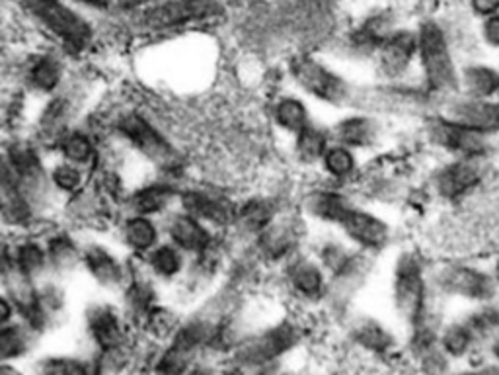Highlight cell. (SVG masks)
Listing matches in <instances>:
<instances>
[{
	"label": "cell",
	"instance_id": "obj_53",
	"mask_svg": "<svg viewBox=\"0 0 499 375\" xmlns=\"http://www.w3.org/2000/svg\"><path fill=\"white\" fill-rule=\"evenodd\" d=\"M78 3H85V4H90V6H110L111 3H115V0H78Z\"/></svg>",
	"mask_w": 499,
	"mask_h": 375
},
{
	"label": "cell",
	"instance_id": "obj_4",
	"mask_svg": "<svg viewBox=\"0 0 499 375\" xmlns=\"http://www.w3.org/2000/svg\"><path fill=\"white\" fill-rule=\"evenodd\" d=\"M429 283L439 295L478 305L490 303L499 295L487 266L460 258H449L429 268Z\"/></svg>",
	"mask_w": 499,
	"mask_h": 375
},
{
	"label": "cell",
	"instance_id": "obj_7",
	"mask_svg": "<svg viewBox=\"0 0 499 375\" xmlns=\"http://www.w3.org/2000/svg\"><path fill=\"white\" fill-rule=\"evenodd\" d=\"M487 170H490V158H445L429 174V188L441 201L459 203L482 188Z\"/></svg>",
	"mask_w": 499,
	"mask_h": 375
},
{
	"label": "cell",
	"instance_id": "obj_41",
	"mask_svg": "<svg viewBox=\"0 0 499 375\" xmlns=\"http://www.w3.org/2000/svg\"><path fill=\"white\" fill-rule=\"evenodd\" d=\"M24 350V335L16 326L0 328V358H14Z\"/></svg>",
	"mask_w": 499,
	"mask_h": 375
},
{
	"label": "cell",
	"instance_id": "obj_22",
	"mask_svg": "<svg viewBox=\"0 0 499 375\" xmlns=\"http://www.w3.org/2000/svg\"><path fill=\"white\" fill-rule=\"evenodd\" d=\"M270 123L275 131H280L285 138L291 139L293 135L303 131L310 121H315L310 102L299 93L277 94L268 108Z\"/></svg>",
	"mask_w": 499,
	"mask_h": 375
},
{
	"label": "cell",
	"instance_id": "obj_51",
	"mask_svg": "<svg viewBox=\"0 0 499 375\" xmlns=\"http://www.w3.org/2000/svg\"><path fill=\"white\" fill-rule=\"evenodd\" d=\"M487 270H490V274H492L495 286L499 290V253L492 258V263H490V266H487Z\"/></svg>",
	"mask_w": 499,
	"mask_h": 375
},
{
	"label": "cell",
	"instance_id": "obj_15",
	"mask_svg": "<svg viewBox=\"0 0 499 375\" xmlns=\"http://www.w3.org/2000/svg\"><path fill=\"white\" fill-rule=\"evenodd\" d=\"M439 113H443L450 121L460 123L464 128L478 131L486 138H499V102L470 98L457 93L455 96L441 102Z\"/></svg>",
	"mask_w": 499,
	"mask_h": 375
},
{
	"label": "cell",
	"instance_id": "obj_47",
	"mask_svg": "<svg viewBox=\"0 0 499 375\" xmlns=\"http://www.w3.org/2000/svg\"><path fill=\"white\" fill-rule=\"evenodd\" d=\"M486 305V311H487V317H490V321L494 325L495 331H499V295L490 301V303H484Z\"/></svg>",
	"mask_w": 499,
	"mask_h": 375
},
{
	"label": "cell",
	"instance_id": "obj_57",
	"mask_svg": "<svg viewBox=\"0 0 499 375\" xmlns=\"http://www.w3.org/2000/svg\"><path fill=\"white\" fill-rule=\"evenodd\" d=\"M497 102H499V94H497Z\"/></svg>",
	"mask_w": 499,
	"mask_h": 375
},
{
	"label": "cell",
	"instance_id": "obj_37",
	"mask_svg": "<svg viewBox=\"0 0 499 375\" xmlns=\"http://www.w3.org/2000/svg\"><path fill=\"white\" fill-rule=\"evenodd\" d=\"M86 264L92 274L103 283H115L120 280V266L103 248H90L86 253Z\"/></svg>",
	"mask_w": 499,
	"mask_h": 375
},
{
	"label": "cell",
	"instance_id": "obj_25",
	"mask_svg": "<svg viewBox=\"0 0 499 375\" xmlns=\"http://www.w3.org/2000/svg\"><path fill=\"white\" fill-rule=\"evenodd\" d=\"M168 235L172 245L178 246L183 254L200 256L213 246V229L185 211L176 213L170 219Z\"/></svg>",
	"mask_w": 499,
	"mask_h": 375
},
{
	"label": "cell",
	"instance_id": "obj_6",
	"mask_svg": "<svg viewBox=\"0 0 499 375\" xmlns=\"http://www.w3.org/2000/svg\"><path fill=\"white\" fill-rule=\"evenodd\" d=\"M307 227V219L299 211L283 210L260 235L254 237L250 246L262 264L281 266L305 250Z\"/></svg>",
	"mask_w": 499,
	"mask_h": 375
},
{
	"label": "cell",
	"instance_id": "obj_10",
	"mask_svg": "<svg viewBox=\"0 0 499 375\" xmlns=\"http://www.w3.org/2000/svg\"><path fill=\"white\" fill-rule=\"evenodd\" d=\"M338 231L353 248L370 256L387 253L394 243L392 223L385 215H380L373 208L361 206V203H355L350 210L338 225Z\"/></svg>",
	"mask_w": 499,
	"mask_h": 375
},
{
	"label": "cell",
	"instance_id": "obj_5",
	"mask_svg": "<svg viewBox=\"0 0 499 375\" xmlns=\"http://www.w3.org/2000/svg\"><path fill=\"white\" fill-rule=\"evenodd\" d=\"M422 133L425 143L445 158H490L494 151L492 138H486V135L478 131H472L460 123L450 121L437 110L427 112L423 116Z\"/></svg>",
	"mask_w": 499,
	"mask_h": 375
},
{
	"label": "cell",
	"instance_id": "obj_54",
	"mask_svg": "<svg viewBox=\"0 0 499 375\" xmlns=\"http://www.w3.org/2000/svg\"><path fill=\"white\" fill-rule=\"evenodd\" d=\"M256 375H285L281 370H277L275 366H268V368H262Z\"/></svg>",
	"mask_w": 499,
	"mask_h": 375
},
{
	"label": "cell",
	"instance_id": "obj_33",
	"mask_svg": "<svg viewBox=\"0 0 499 375\" xmlns=\"http://www.w3.org/2000/svg\"><path fill=\"white\" fill-rule=\"evenodd\" d=\"M353 338L359 346L370 352H387L392 348L394 338L385 326L375 319H361L353 325Z\"/></svg>",
	"mask_w": 499,
	"mask_h": 375
},
{
	"label": "cell",
	"instance_id": "obj_46",
	"mask_svg": "<svg viewBox=\"0 0 499 375\" xmlns=\"http://www.w3.org/2000/svg\"><path fill=\"white\" fill-rule=\"evenodd\" d=\"M53 180L59 188L75 190L80 184V174H78V170L73 166H59L53 173Z\"/></svg>",
	"mask_w": 499,
	"mask_h": 375
},
{
	"label": "cell",
	"instance_id": "obj_20",
	"mask_svg": "<svg viewBox=\"0 0 499 375\" xmlns=\"http://www.w3.org/2000/svg\"><path fill=\"white\" fill-rule=\"evenodd\" d=\"M398 26L400 24L390 10H382V8L375 10V13L367 14L350 31V36L345 40V48L355 57L373 61V57L379 51L380 45L390 38V33Z\"/></svg>",
	"mask_w": 499,
	"mask_h": 375
},
{
	"label": "cell",
	"instance_id": "obj_43",
	"mask_svg": "<svg viewBox=\"0 0 499 375\" xmlns=\"http://www.w3.org/2000/svg\"><path fill=\"white\" fill-rule=\"evenodd\" d=\"M83 366L80 363L67 360V358H55L43 363L41 375H83Z\"/></svg>",
	"mask_w": 499,
	"mask_h": 375
},
{
	"label": "cell",
	"instance_id": "obj_45",
	"mask_svg": "<svg viewBox=\"0 0 499 375\" xmlns=\"http://www.w3.org/2000/svg\"><path fill=\"white\" fill-rule=\"evenodd\" d=\"M467 8L472 18L486 20L499 14V0H467Z\"/></svg>",
	"mask_w": 499,
	"mask_h": 375
},
{
	"label": "cell",
	"instance_id": "obj_58",
	"mask_svg": "<svg viewBox=\"0 0 499 375\" xmlns=\"http://www.w3.org/2000/svg\"><path fill=\"white\" fill-rule=\"evenodd\" d=\"M285 375H287V373H285Z\"/></svg>",
	"mask_w": 499,
	"mask_h": 375
},
{
	"label": "cell",
	"instance_id": "obj_27",
	"mask_svg": "<svg viewBox=\"0 0 499 375\" xmlns=\"http://www.w3.org/2000/svg\"><path fill=\"white\" fill-rule=\"evenodd\" d=\"M459 93L470 98L497 100L499 67L486 61H468L459 69Z\"/></svg>",
	"mask_w": 499,
	"mask_h": 375
},
{
	"label": "cell",
	"instance_id": "obj_50",
	"mask_svg": "<svg viewBox=\"0 0 499 375\" xmlns=\"http://www.w3.org/2000/svg\"><path fill=\"white\" fill-rule=\"evenodd\" d=\"M10 315H13V307L6 299L0 298V325H4L10 319Z\"/></svg>",
	"mask_w": 499,
	"mask_h": 375
},
{
	"label": "cell",
	"instance_id": "obj_17",
	"mask_svg": "<svg viewBox=\"0 0 499 375\" xmlns=\"http://www.w3.org/2000/svg\"><path fill=\"white\" fill-rule=\"evenodd\" d=\"M120 129L129 139L138 151L155 165L165 170H176L182 165L180 153L174 149L172 143L162 135L153 123H148L143 116H125L120 121Z\"/></svg>",
	"mask_w": 499,
	"mask_h": 375
},
{
	"label": "cell",
	"instance_id": "obj_34",
	"mask_svg": "<svg viewBox=\"0 0 499 375\" xmlns=\"http://www.w3.org/2000/svg\"><path fill=\"white\" fill-rule=\"evenodd\" d=\"M185 254L178 246L170 245H160L153 248V254H150V266L155 268V272L162 278H174L178 276L185 266Z\"/></svg>",
	"mask_w": 499,
	"mask_h": 375
},
{
	"label": "cell",
	"instance_id": "obj_29",
	"mask_svg": "<svg viewBox=\"0 0 499 375\" xmlns=\"http://www.w3.org/2000/svg\"><path fill=\"white\" fill-rule=\"evenodd\" d=\"M0 213L8 223L22 225L30 219V206L13 168L0 158Z\"/></svg>",
	"mask_w": 499,
	"mask_h": 375
},
{
	"label": "cell",
	"instance_id": "obj_55",
	"mask_svg": "<svg viewBox=\"0 0 499 375\" xmlns=\"http://www.w3.org/2000/svg\"><path fill=\"white\" fill-rule=\"evenodd\" d=\"M188 375H215L211 370L209 368H195V370H192Z\"/></svg>",
	"mask_w": 499,
	"mask_h": 375
},
{
	"label": "cell",
	"instance_id": "obj_3",
	"mask_svg": "<svg viewBox=\"0 0 499 375\" xmlns=\"http://www.w3.org/2000/svg\"><path fill=\"white\" fill-rule=\"evenodd\" d=\"M432 291L425 256L415 248H402L392 260L390 295L394 309L412 331L429 325Z\"/></svg>",
	"mask_w": 499,
	"mask_h": 375
},
{
	"label": "cell",
	"instance_id": "obj_11",
	"mask_svg": "<svg viewBox=\"0 0 499 375\" xmlns=\"http://www.w3.org/2000/svg\"><path fill=\"white\" fill-rule=\"evenodd\" d=\"M300 340V328L293 323H280L275 326L265 328L263 333L254 335L248 340L240 343L236 348L235 360L238 366L250 370H262L273 366L277 358L291 352Z\"/></svg>",
	"mask_w": 499,
	"mask_h": 375
},
{
	"label": "cell",
	"instance_id": "obj_44",
	"mask_svg": "<svg viewBox=\"0 0 499 375\" xmlns=\"http://www.w3.org/2000/svg\"><path fill=\"white\" fill-rule=\"evenodd\" d=\"M51 258L55 260L57 264L59 266H68V264H73L75 263V258H76V253H75V246L71 245V241H67V238H57V241H53L51 245Z\"/></svg>",
	"mask_w": 499,
	"mask_h": 375
},
{
	"label": "cell",
	"instance_id": "obj_16",
	"mask_svg": "<svg viewBox=\"0 0 499 375\" xmlns=\"http://www.w3.org/2000/svg\"><path fill=\"white\" fill-rule=\"evenodd\" d=\"M287 288L305 301H320L330 293V278L310 250H300L281 266Z\"/></svg>",
	"mask_w": 499,
	"mask_h": 375
},
{
	"label": "cell",
	"instance_id": "obj_14",
	"mask_svg": "<svg viewBox=\"0 0 499 375\" xmlns=\"http://www.w3.org/2000/svg\"><path fill=\"white\" fill-rule=\"evenodd\" d=\"M328 128L332 141L350 147L359 155L379 149L385 138V125L369 110H347Z\"/></svg>",
	"mask_w": 499,
	"mask_h": 375
},
{
	"label": "cell",
	"instance_id": "obj_24",
	"mask_svg": "<svg viewBox=\"0 0 499 375\" xmlns=\"http://www.w3.org/2000/svg\"><path fill=\"white\" fill-rule=\"evenodd\" d=\"M332 143V133L328 125L320 121H310L303 131L291 138V158L300 168H318L324 153Z\"/></svg>",
	"mask_w": 499,
	"mask_h": 375
},
{
	"label": "cell",
	"instance_id": "obj_26",
	"mask_svg": "<svg viewBox=\"0 0 499 375\" xmlns=\"http://www.w3.org/2000/svg\"><path fill=\"white\" fill-rule=\"evenodd\" d=\"M322 180L334 186H350L361 170V155L350 147L332 141L318 165Z\"/></svg>",
	"mask_w": 499,
	"mask_h": 375
},
{
	"label": "cell",
	"instance_id": "obj_13",
	"mask_svg": "<svg viewBox=\"0 0 499 375\" xmlns=\"http://www.w3.org/2000/svg\"><path fill=\"white\" fill-rule=\"evenodd\" d=\"M352 192L343 186H334L322 182L318 186L305 190L299 198V213L303 215L307 223H316L328 229H338V225L350 210L355 206Z\"/></svg>",
	"mask_w": 499,
	"mask_h": 375
},
{
	"label": "cell",
	"instance_id": "obj_38",
	"mask_svg": "<svg viewBox=\"0 0 499 375\" xmlns=\"http://www.w3.org/2000/svg\"><path fill=\"white\" fill-rule=\"evenodd\" d=\"M61 81V65L51 57H43L31 67V83L41 90H53Z\"/></svg>",
	"mask_w": 499,
	"mask_h": 375
},
{
	"label": "cell",
	"instance_id": "obj_49",
	"mask_svg": "<svg viewBox=\"0 0 499 375\" xmlns=\"http://www.w3.org/2000/svg\"><path fill=\"white\" fill-rule=\"evenodd\" d=\"M455 375H499V363H495V366H484V368H478V370L455 373Z\"/></svg>",
	"mask_w": 499,
	"mask_h": 375
},
{
	"label": "cell",
	"instance_id": "obj_2",
	"mask_svg": "<svg viewBox=\"0 0 499 375\" xmlns=\"http://www.w3.org/2000/svg\"><path fill=\"white\" fill-rule=\"evenodd\" d=\"M289 81L299 94L332 110H363V94L357 85L312 53H295L287 61Z\"/></svg>",
	"mask_w": 499,
	"mask_h": 375
},
{
	"label": "cell",
	"instance_id": "obj_31",
	"mask_svg": "<svg viewBox=\"0 0 499 375\" xmlns=\"http://www.w3.org/2000/svg\"><path fill=\"white\" fill-rule=\"evenodd\" d=\"M476 343H478V338H476L467 321H457L447 325L439 338L441 350H443L445 356L449 358L467 356Z\"/></svg>",
	"mask_w": 499,
	"mask_h": 375
},
{
	"label": "cell",
	"instance_id": "obj_40",
	"mask_svg": "<svg viewBox=\"0 0 499 375\" xmlns=\"http://www.w3.org/2000/svg\"><path fill=\"white\" fill-rule=\"evenodd\" d=\"M63 153L75 163H86L92 156V143L80 133H73L63 141Z\"/></svg>",
	"mask_w": 499,
	"mask_h": 375
},
{
	"label": "cell",
	"instance_id": "obj_39",
	"mask_svg": "<svg viewBox=\"0 0 499 375\" xmlns=\"http://www.w3.org/2000/svg\"><path fill=\"white\" fill-rule=\"evenodd\" d=\"M16 264L20 266L22 272H26V274L31 278V274H36L40 272L45 264V253L38 246V245H22L16 253Z\"/></svg>",
	"mask_w": 499,
	"mask_h": 375
},
{
	"label": "cell",
	"instance_id": "obj_56",
	"mask_svg": "<svg viewBox=\"0 0 499 375\" xmlns=\"http://www.w3.org/2000/svg\"><path fill=\"white\" fill-rule=\"evenodd\" d=\"M88 375H98V371H92V373H88Z\"/></svg>",
	"mask_w": 499,
	"mask_h": 375
},
{
	"label": "cell",
	"instance_id": "obj_19",
	"mask_svg": "<svg viewBox=\"0 0 499 375\" xmlns=\"http://www.w3.org/2000/svg\"><path fill=\"white\" fill-rule=\"evenodd\" d=\"M217 328L207 321H192L180 328V333L174 338L172 346L165 352L160 363V375H183L192 366V362L203 344L211 343Z\"/></svg>",
	"mask_w": 499,
	"mask_h": 375
},
{
	"label": "cell",
	"instance_id": "obj_9",
	"mask_svg": "<svg viewBox=\"0 0 499 375\" xmlns=\"http://www.w3.org/2000/svg\"><path fill=\"white\" fill-rule=\"evenodd\" d=\"M225 0H165L147 6L141 14V26L147 30H176L223 16Z\"/></svg>",
	"mask_w": 499,
	"mask_h": 375
},
{
	"label": "cell",
	"instance_id": "obj_42",
	"mask_svg": "<svg viewBox=\"0 0 499 375\" xmlns=\"http://www.w3.org/2000/svg\"><path fill=\"white\" fill-rule=\"evenodd\" d=\"M478 36L487 49L499 51V14L480 20Z\"/></svg>",
	"mask_w": 499,
	"mask_h": 375
},
{
	"label": "cell",
	"instance_id": "obj_52",
	"mask_svg": "<svg viewBox=\"0 0 499 375\" xmlns=\"http://www.w3.org/2000/svg\"><path fill=\"white\" fill-rule=\"evenodd\" d=\"M490 350H492V356L497 360L499 363V331H495L492 335V344H490Z\"/></svg>",
	"mask_w": 499,
	"mask_h": 375
},
{
	"label": "cell",
	"instance_id": "obj_8",
	"mask_svg": "<svg viewBox=\"0 0 499 375\" xmlns=\"http://www.w3.org/2000/svg\"><path fill=\"white\" fill-rule=\"evenodd\" d=\"M373 69L382 85L412 83L417 65V31L398 26L373 57Z\"/></svg>",
	"mask_w": 499,
	"mask_h": 375
},
{
	"label": "cell",
	"instance_id": "obj_28",
	"mask_svg": "<svg viewBox=\"0 0 499 375\" xmlns=\"http://www.w3.org/2000/svg\"><path fill=\"white\" fill-rule=\"evenodd\" d=\"M310 253L332 280L343 274V272L353 264V260L361 250L353 248L342 235H324L315 243Z\"/></svg>",
	"mask_w": 499,
	"mask_h": 375
},
{
	"label": "cell",
	"instance_id": "obj_36",
	"mask_svg": "<svg viewBox=\"0 0 499 375\" xmlns=\"http://www.w3.org/2000/svg\"><path fill=\"white\" fill-rule=\"evenodd\" d=\"M90 325H92V333H94L96 340L103 348H111L115 344H120L121 328L118 319H115V315L110 309L92 311Z\"/></svg>",
	"mask_w": 499,
	"mask_h": 375
},
{
	"label": "cell",
	"instance_id": "obj_21",
	"mask_svg": "<svg viewBox=\"0 0 499 375\" xmlns=\"http://www.w3.org/2000/svg\"><path fill=\"white\" fill-rule=\"evenodd\" d=\"M283 210L285 208L275 196L250 194L238 201L236 219L232 229H236L242 238L252 243L254 237L260 235Z\"/></svg>",
	"mask_w": 499,
	"mask_h": 375
},
{
	"label": "cell",
	"instance_id": "obj_18",
	"mask_svg": "<svg viewBox=\"0 0 499 375\" xmlns=\"http://www.w3.org/2000/svg\"><path fill=\"white\" fill-rule=\"evenodd\" d=\"M182 211L205 223L209 229H232L236 219L238 201L220 192L192 188L180 194Z\"/></svg>",
	"mask_w": 499,
	"mask_h": 375
},
{
	"label": "cell",
	"instance_id": "obj_35",
	"mask_svg": "<svg viewBox=\"0 0 499 375\" xmlns=\"http://www.w3.org/2000/svg\"><path fill=\"white\" fill-rule=\"evenodd\" d=\"M125 238L135 250H153L158 243V229L147 215H137L125 225Z\"/></svg>",
	"mask_w": 499,
	"mask_h": 375
},
{
	"label": "cell",
	"instance_id": "obj_30",
	"mask_svg": "<svg viewBox=\"0 0 499 375\" xmlns=\"http://www.w3.org/2000/svg\"><path fill=\"white\" fill-rule=\"evenodd\" d=\"M10 158V168L16 174L20 186H28V188H40L41 180H43V170L40 165V158L36 156L30 147L26 145H14L13 149L8 153Z\"/></svg>",
	"mask_w": 499,
	"mask_h": 375
},
{
	"label": "cell",
	"instance_id": "obj_1",
	"mask_svg": "<svg viewBox=\"0 0 499 375\" xmlns=\"http://www.w3.org/2000/svg\"><path fill=\"white\" fill-rule=\"evenodd\" d=\"M417 31V83L433 102H441L459 93V69L455 48L449 30L435 18H425L415 26Z\"/></svg>",
	"mask_w": 499,
	"mask_h": 375
},
{
	"label": "cell",
	"instance_id": "obj_32",
	"mask_svg": "<svg viewBox=\"0 0 499 375\" xmlns=\"http://www.w3.org/2000/svg\"><path fill=\"white\" fill-rule=\"evenodd\" d=\"M176 198H180V194L174 186L153 184V186L143 188L141 192H137L133 203H135V210L138 211V215H147L148 218V215L166 210Z\"/></svg>",
	"mask_w": 499,
	"mask_h": 375
},
{
	"label": "cell",
	"instance_id": "obj_12",
	"mask_svg": "<svg viewBox=\"0 0 499 375\" xmlns=\"http://www.w3.org/2000/svg\"><path fill=\"white\" fill-rule=\"evenodd\" d=\"M26 8L45 28H49L63 43L75 51H83L94 40V30L75 10L61 0H24Z\"/></svg>",
	"mask_w": 499,
	"mask_h": 375
},
{
	"label": "cell",
	"instance_id": "obj_23",
	"mask_svg": "<svg viewBox=\"0 0 499 375\" xmlns=\"http://www.w3.org/2000/svg\"><path fill=\"white\" fill-rule=\"evenodd\" d=\"M0 276L4 280V286L10 293V298L14 299L18 311L26 317V319L40 326L43 315L40 309V299L33 290L30 276L26 272H22L20 266L16 264L14 258L6 256L4 253L0 254Z\"/></svg>",
	"mask_w": 499,
	"mask_h": 375
},
{
	"label": "cell",
	"instance_id": "obj_48",
	"mask_svg": "<svg viewBox=\"0 0 499 375\" xmlns=\"http://www.w3.org/2000/svg\"><path fill=\"white\" fill-rule=\"evenodd\" d=\"M121 8H138V6H153L158 3H165V0H115Z\"/></svg>",
	"mask_w": 499,
	"mask_h": 375
}]
</instances>
